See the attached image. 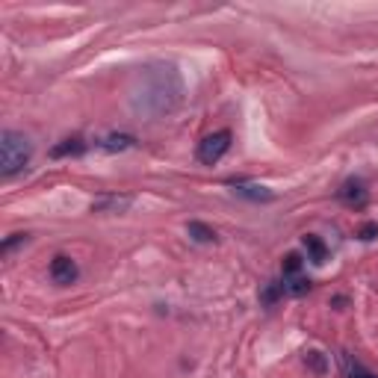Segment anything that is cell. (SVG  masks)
<instances>
[{
  "label": "cell",
  "mask_w": 378,
  "mask_h": 378,
  "mask_svg": "<svg viewBox=\"0 0 378 378\" xmlns=\"http://www.w3.org/2000/svg\"><path fill=\"white\" fill-rule=\"evenodd\" d=\"M281 296H284V281H269L260 290V304H263V308H272Z\"/></svg>",
  "instance_id": "4fadbf2b"
},
{
  "label": "cell",
  "mask_w": 378,
  "mask_h": 378,
  "mask_svg": "<svg viewBox=\"0 0 378 378\" xmlns=\"http://www.w3.org/2000/svg\"><path fill=\"white\" fill-rule=\"evenodd\" d=\"M33 160V142L18 133V130H4L0 133V174L15 177L18 172H24Z\"/></svg>",
  "instance_id": "7a4b0ae2"
},
{
  "label": "cell",
  "mask_w": 378,
  "mask_h": 378,
  "mask_svg": "<svg viewBox=\"0 0 378 378\" xmlns=\"http://www.w3.org/2000/svg\"><path fill=\"white\" fill-rule=\"evenodd\" d=\"M357 237H361L364 243L375 240V237H378V222H367V225H361V228H357Z\"/></svg>",
  "instance_id": "e0dca14e"
},
{
  "label": "cell",
  "mask_w": 378,
  "mask_h": 378,
  "mask_svg": "<svg viewBox=\"0 0 378 378\" xmlns=\"http://www.w3.org/2000/svg\"><path fill=\"white\" fill-rule=\"evenodd\" d=\"M130 207V198L128 195H106V198H101V201H95L92 204V210L95 213H118V210H128Z\"/></svg>",
  "instance_id": "ba28073f"
},
{
  "label": "cell",
  "mask_w": 378,
  "mask_h": 378,
  "mask_svg": "<svg viewBox=\"0 0 378 378\" xmlns=\"http://www.w3.org/2000/svg\"><path fill=\"white\" fill-rule=\"evenodd\" d=\"M83 151H86V142H83L80 136H74V139H65L62 145H57L50 154H53V157H77V154H83Z\"/></svg>",
  "instance_id": "8fae6325"
},
{
  "label": "cell",
  "mask_w": 378,
  "mask_h": 378,
  "mask_svg": "<svg viewBox=\"0 0 378 378\" xmlns=\"http://www.w3.org/2000/svg\"><path fill=\"white\" fill-rule=\"evenodd\" d=\"M50 278L57 281V284H74L77 281V263L71 260V257H65V255H57L50 260Z\"/></svg>",
  "instance_id": "5b68a950"
},
{
  "label": "cell",
  "mask_w": 378,
  "mask_h": 378,
  "mask_svg": "<svg viewBox=\"0 0 378 378\" xmlns=\"http://www.w3.org/2000/svg\"><path fill=\"white\" fill-rule=\"evenodd\" d=\"M301 255H296V251H290V255L284 257V278H293V275H299L301 272Z\"/></svg>",
  "instance_id": "9a60e30c"
},
{
  "label": "cell",
  "mask_w": 378,
  "mask_h": 378,
  "mask_svg": "<svg viewBox=\"0 0 378 378\" xmlns=\"http://www.w3.org/2000/svg\"><path fill=\"white\" fill-rule=\"evenodd\" d=\"M311 290V281L301 278V275H293V278H284V293L287 296H304Z\"/></svg>",
  "instance_id": "5bb4252c"
},
{
  "label": "cell",
  "mask_w": 378,
  "mask_h": 378,
  "mask_svg": "<svg viewBox=\"0 0 378 378\" xmlns=\"http://www.w3.org/2000/svg\"><path fill=\"white\" fill-rule=\"evenodd\" d=\"M98 145L104 148V151H124V148H133L136 145V139L130 136V133H113V136H106V139H101Z\"/></svg>",
  "instance_id": "9c48e42d"
},
{
  "label": "cell",
  "mask_w": 378,
  "mask_h": 378,
  "mask_svg": "<svg viewBox=\"0 0 378 378\" xmlns=\"http://www.w3.org/2000/svg\"><path fill=\"white\" fill-rule=\"evenodd\" d=\"M337 361H340V375H343V378H378L372 369H367V367L357 361V357H352L349 352H340Z\"/></svg>",
  "instance_id": "8992f818"
},
{
  "label": "cell",
  "mask_w": 378,
  "mask_h": 378,
  "mask_svg": "<svg viewBox=\"0 0 378 378\" xmlns=\"http://www.w3.org/2000/svg\"><path fill=\"white\" fill-rule=\"evenodd\" d=\"M304 361H308L311 367H313V372H326V357H322L319 352H308V355H304Z\"/></svg>",
  "instance_id": "2e32d148"
},
{
  "label": "cell",
  "mask_w": 378,
  "mask_h": 378,
  "mask_svg": "<svg viewBox=\"0 0 378 378\" xmlns=\"http://www.w3.org/2000/svg\"><path fill=\"white\" fill-rule=\"evenodd\" d=\"M184 98V80L174 65H148L142 68L133 89H130V106L136 116L160 118L172 113Z\"/></svg>",
  "instance_id": "6da1fadb"
},
{
  "label": "cell",
  "mask_w": 378,
  "mask_h": 378,
  "mask_svg": "<svg viewBox=\"0 0 378 378\" xmlns=\"http://www.w3.org/2000/svg\"><path fill=\"white\" fill-rule=\"evenodd\" d=\"M304 248H308V255H311V260L319 266V263H326V257H328V248H326V243H322L319 237H313V233H308L304 237Z\"/></svg>",
  "instance_id": "30bf717a"
},
{
  "label": "cell",
  "mask_w": 378,
  "mask_h": 378,
  "mask_svg": "<svg viewBox=\"0 0 378 378\" xmlns=\"http://www.w3.org/2000/svg\"><path fill=\"white\" fill-rule=\"evenodd\" d=\"M230 151V130H216V133H207L201 142H198V163L201 166H216L219 160Z\"/></svg>",
  "instance_id": "3957f363"
},
{
  "label": "cell",
  "mask_w": 378,
  "mask_h": 378,
  "mask_svg": "<svg viewBox=\"0 0 378 378\" xmlns=\"http://www.w3.org/2000/svg\"><path fill=\"white\" fill-rule=\"evenodd\" d=\"M233 192H237L240 198H248V201H272L275 192L272 189H266V187H257V184H237V181H230Z\"/></svg>",
  "instance_id": "52a82bcc"
},
{
  "label": "cell",
  "mask_w": 378,
  "mask_h": 378,
  "mask_svg": "<svg viewBox=\"0 0 378 378\" xmlns=\"http://www.w3.org/2000/svg\"><path fill=\"white\" fill-rule=\"evenodd\" d=\"M21 243H27V233H12V237L0 245V251H4V255H9V251L15 248V245H21Z\"/></svg>",
  "instance_id": "ac0fdd59"
},
{
  "label": "cell",
  "mask_w": 378,
  "mask_h": 378,
  "mask_svg": "<svg viewBox=\"0 0 378 378\" xmlns=\"http://www.w3.org/2000/svg\"><path fill=\"white\" fill-rule=\"evenodd\" d=\"M187 233H189L195 243H216V230L210 225H204V222H189L187 225Z\"/></svg>",
  "instance_id": "7c38bea8"
},
{
  "label": "cell",
  "mask_w": 378,
  "mask_h": 378,
  "mask_svg": "<svg viewBox=\"0 0 378 378\" xmlns=\"http://www.w3.org/2000/svg\"><path fill=\"white\" fill-rule=\"evenodd\" d=\"M340 201H343L346 207H355V210H361V207H367V201H369V189H367V184L364 181H346L343 187H340Z\"/></svg>",
  "instance_id": "277c9868"
}]
</instances>
